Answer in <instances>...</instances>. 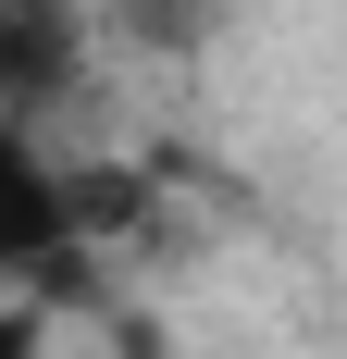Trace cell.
I'll return each mask as SVG.
<instances>
[{
	"label": "cell",
	"mask_w": 347,
	"mask_h": 359,
	"mask_svg": "<svg viewBox=\"0 0 347 359\" xmlns=\"http://www.w3.org/2000/svg\"><path fill=\"white\" fill-rule=\"evenodd\" d=\"M87 37H100V13H74V0H0V111H13V137L87 74Z\"/></svg>",
	"instance_id": "6da1fadb"
},
{
	"label": "cell",
	"mask_w": 347,
	"mask_h": 359,
	"mask_svg": "<svg viewBox=\"0 0 347 359\" xmlns=\"http://www.w3.org/2000/svg\"><path fill=\"white\" fill-rule=\"evenodd\" d=\"M63 211H74L87 248H100V236H137L149 223V174L137 161H63Z\"/></svg>",
	"instance_id": "7a4b0ae2"
},
{
	"label": "cell",
	"mask_w": 347,
	"mask_h": 359,
	"mask_svg": "<svg viewBox=\"0 0 347 359\" xmlns=\"http://www.w3.org/2000/svg\"><path fill=\"white\" fill-rule=\"evenodd\" d=\"M100 25L124 37V50L186 62V50H211V37H223V0H100Z\"/></svg>",
	"instance_id": "3957f363"
}]
</instances>
